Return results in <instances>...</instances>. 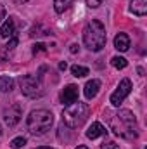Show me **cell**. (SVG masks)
<instances>
[{
  "label": "cell",
  "mask_w": 147,
  "mask_h": 149,
  "mask_svg": "<svg viewBox=\"0 0 147 149\" xmlns=\"http://www.w3.org/2000/svg\"><path fill=\"white\" fill-rule=\"evenodd\" d=\"M43 50H45V45H43V43H35V45H33V54L43 52Z\"/></svg>",
  "instance_id": "22"
},
{
  "label": "cell",
  "mask_w": 147,
  "mask_h": 149,
  "mask_svg": "<svg viewBox=\"0 0 147 149\" xmlns=\"http://www.w3.org/2000/svg\"><path fill=\"white\" fill-rule=\"evenodd\" d=\"M111 64H112L116 70H125V68L128 66V61H126L125 57H121V56H114V57L111 59Z\"/></svg>",
  "instance_id": "17"
},
{
  "label": "cell",
  "mask_w": 147,
  "mask_h": 149,
  "mask_svg": "<svg viewBox=\"0 0 147 149\" xmlns=\"http://www.w3.org/2000/svg\"><path fill=\"white\" fill-rule=\"evenodd\" d=\"M69 52H71V54H76V52H78V45H76V43H73V45H71Z\"/></svg>",
  "instance_id": "25"
},
{
  "label": "cell",
  "mask_w": 147,
  "mask_h": 149,
  "mask_svg": "<svg viewBox=\"0 0 147 149\" xmlns=\"http://www.w3.org/2000/svg\"><path fill=\"white\" fill-rule=\"evenodd\" d=\"M66 68H68L66 63H59V70H61V71H66Z\"/></svg>",
  "instance_id": "26"
},
{
  "label": "cell",
  "mask_w": 147,
  "mask_h": 149,
  "mask_svg": "<svg viewBox=\"0 0 147 149\" xmlns=\"http://www.w3.org/2000/svg\"><path fill=\"white\" fill-rule=\"evenodd\" d=\"M14 2H17V3H23V2H28V0H14Z\"/></svg>",
  "instance_id": "28"
},
{
  "label": "cell",
  "mask_w": 147,
  "mask_h": 149,
  "mask_svg": "<svg viewBox=\"0 0 147 149\" xmlns=\"http://www.w3.org/2000/svg\"><path fill=\"white\" fill-rule=\"evenodd\" d=\"M114 47L119 50V52H126L130 49V37L123 31H119L116 37H114Z\"/></svg>",
  "instance_id": "9"
},
{
  "label": "cell",
  "mask_w": 147,
  "mask_h": 149,
  "mask_svg": "<svg viewBox=\"0 0 147 149\" xmlns=\"http://www.w3.org/2000/svg\"><path fill=\"white\" fill-rule=\"evenodd\" d=\"M71 5H73V0H54V9H55L57 14H62Z\"/></svg>",
  "instance_id": "15"
},
{
  "label": "cell",
  "mask_w": 147,
  "mask_h": 149,
  "mask_svg": "<svg viewBox=\"0 0 147 149\" xmlns=\"http://www.w3.org/2000/svg\"><path fill=\"white\" fill-rule=\"evenodd\" d=\"M83 43L88 50L99 52L106 47V28L101 21L92 19L83 28Z\"/></svg>",
  "instance_id": "2"
},
{
  "label": "cell",
  "mask_w": 147,
  "mask_h": 149,
  "mask_svg": "<svg viewBox=\"0 0 147 149\" xmlns=\"http://www.w3.org/2000/svg\"><path fill=\"white\" fill-rule=\"evenodd\" d=\"M21 118H23V106H21L19 102L9 106V108L3 111V121H5L7 127H16V125L21 121Z\"/></svg>",
  "instance_id": "7"
},
{
  "label": "cell",
  "mask_w": 147,
  "mask_h": 149,
  "mask_svg": "<svg viewBox=\"0 0 147 149\" xmlns=\"http://www.w3.org/2000/svg\"><path fill=\"white\" fill-rule=\"evenodd\" d=\"M14 31H16L14 19H12V17L5 19L3 24H2V28H0V37L2 38H10V37H14Z\"/></svg>",
  "instance_id": "12"
},
{
  "label": "cell",
  "mask_w": 147,
  "mask_h": 149,
  "mask_svg": "<svg viewBox=\"0 0 147 149\" xmlns=\"http://www.w3.org/2000/svg\"><path fill=\"white\" fill-rule=\"evenodd\" d=\"M102 149H119V146L116 142H104L102 144Z\"/></svg>",
  "instance_id": "23"
},
{
  "label": "cell",
  "mask_w": 147,
  "mask_h": 149,
  "mask_svg": "<svg viewBox=\"0 0 147 149\" xmlns=\"http://www.w3.org/2000/svg\"><path fill=\"white\" fill-rule=\"evenodd\" d=\"M0 134H2V132H0Z\"/></svg>",
  "instance_id": "30"
},
{
  "label": "cell",
  "mask_w": 147,
  "mask_h": 149,
  "mask_svg": "<svg viewBox=\"0 0 147 149\" xmlns=\"http://www.w3.org/2000/svg\"><path fill=\"white\" fill-rule=\"evenodd\" d=\"M99 88H101V81L99 80H90V81H87V85H85V97L87 99H94L95 95H97V92H99Z\"/></svg>",
  "instance_id": "13"
},
{
  "label": "cell",
  "mask_w": 147,
  "mask_h": 149,
  "mask_svg": "<svg viewBox=\"0 0 147 149\" xmlns=\"http://www.w3.org/2000/svg\"><path fill=\"white\" fill-rule=\"evenodd\" d=\"M19 85H21V92L26 97H42L43 95V85L40 83V78L33 76V74H24L19 78Z\"/></svg>",
  "instance_id": "5"
},
{
  "label": "cell",
  "mask_w": 147,
  "mask_h": 149,
  "mask_svg": "<svg viewBox=\"0 0 147 149\" xmlns=\"http://www.w3.org/2000/svg\"><path fill=\"white\" fill-rule=\"evenodd\" d=\"M37 149H52V148H49V146H40V148H37Z\"/></svg>",
  "instance_id": "27"
},
{
  "label": "cell",
  "mask_w": 147,
  "mask_h": 149,
  "mask_svg": "<svg viewBox=\"0 0 147 149\" xmlns=\"http://www.w3.org/2000/svg\"><path fill=\"white\" fill-rule=\"evenodd\" d=\"M102 3V0H87V5L90 7V9H95V7H99Z\"/></svg>",
  "instance_id": "21"
},
{
  "label": "cell",
  "mask_w": 147,
  "mask_h": 149,
  "mask_svg": "<svg viewBox=\"0 0 147 149\" xmlns=\"http://www.w3.org/2000/svg\"><path fill=\"white\" fill-rule=\"evenodd\" d=\"M71 73H73V76H76V78H83V76H87L88 74V68H85V66H73L71 68Z\"/></svg>",
  "instance_id": "18"
},
{
  "label": "cell",
  "mask_w": 147,
  "mask_h": 149,
  "mask_svg": "<svg viewBox=\"0 0 147 149\" xmlns=\"http://www.w3.org/2000/svg\"><path fill=\"white\" fill-rule=\"evenodd\" d=\"M14 88V80L10 76H0V92H10Z\"/></svg>",
  "instance_id": "16"
},
{
  "label": "cell",
  "mask_w": 147,
  "mask_h": 149,
  "mask_svg": "<svg viewBox=\"0 0 147 149\" xmlns=\"http://www.w3.org/2000/svg\"><path fill=\"white\" fill-rule=\"evenodd\" d=\"M130 10L135 16H146L147 14V0H130Z\"/></svg>",
  "instance_id": "11"
},
{
  "label": "cell",
  "mask_w": 147,
  "mask_h": 149,
  "mask_svg": "<svg viewBox=\"0 0 147 149\" xmlns=\"http://www.w3.org/2000/svg\"><path fill=\"white\" fill-rule=\"evenodd\" d=\"M130 92H132V81L128 80V78H123L121 81H119V85H118V88L111 94V104L114 106V108H118L128 95H130Z\"/></svg>",
  "instance_id": "6"
},
{
  "label": "cell",
  "mask_w": 147,
  "mask_h": 149,
  "mask_svg": "<svg viewBox=\"0 0 147 149\" xmlns=\"http://www.w3.org/2000/svg\"><path fill=\"white\" fill-rule=\"evenodd\" d=\"M76 149H88V148H87V146H78Z\"/></svg>",
  "instance_id": "29"
},
{
  "label": "cell",
  "mask_w": 147,
  "mask_h": 149,
  "mask_svg": "<svg viewBox=\"0 0 147 149\" xmlns=\"http://www.w3.org/2000/svg\"><path fill=\"white\" fill-rule=\"evenodd\" d=\"M78 87L76 85H68L62 92H61V102L62 104H66V106H69V104H73V102H76L78 101Z\"/></svg>",
  "instance_id": "8"
},
{
  "label": "cell",
  "mask_w": 147,
  "mask_h": 149,
  "mask_svg": "<svg viewBox=\"0 0 147 149\" xmlns=\"http://www.w3.org/2000/svg\"><path fill=\"white\" fill-rule=\"evenodd\" d=\"M90 116V108L85 102H73L62 111V123L69 128H80Z\"/></svg>",
  "instance_id": "4"
},
{
  "label": "cell",
  "mask_w": 147,
  "mask_h": 149,
  "mask_svg": "<svg viewBox=\"0 0 147 149\" xmlns=\"http://www.w3.org/2000/svg\"><path fill=\"white\" fill-rule=\"evenodd\" d=\"M109 125H111V130L121 139L132 141V139H135L139 135L137 118L128 109H119L114 114H109Z\"/></svg>",
  "instance_id": "1"
},
{
  "label": "cell",
  "mask_w": 147,
  "mask_h": 149,
  "mask_svg": "<svg viewBox=\"0 0 147 149\" xmlns=\"http://www.w3.org/2000/svg\"><path fill=\"white\" fill-rule=\"evenodd\" d=\"M16 45H17V38H16V37H10V40H9V43L5 45V49H7V50H12V49H14Z\"/></svg>",
  "instance_id": "20"
},
{
  "label": "cell",
  "mask_w": 147,
  "mask_h": 149,
  "mask_svg": "<svg viewBox=\"0 0 147 149\" xmlns=\"http://www.w3.org/2000/svg\"><path fill=\"white\" fill-rule=\"evenodd\" d=\"M23 146H26V139L24 137H16L10 142V148L12 149H19V148H23Z\"/></svg>",
  "instance_id": "19"
},
{
  "label": "cell",
  "mask_w": 147,
  "mask_h": 149,
  "mask_svg": "<svg viewBox=\"0 0 147 149\" xmlns=\"http://www.w3.org/2000/svg\"><path fill=\"white\" fill-rule=\"evenodd\" d=\"M54 123V114L49 109H35L26 118V128L31 135H43L50 130Z\"/></svg>",
  "instance_id": "3"
},
{
  "label": "cell",
  "mask_w": 147,
  "mask_h": 149,
  "mask_svg": "<svg viewBox=\"0 0 147 149\" xmlns=\"http://www.w3.org/2000/svg\"><path fill=\"white\" fill-rule=\"evenodd\" d=\"M107 134V130H106V127H102V123H99V121H95V123H92L90 127H88V130H87V137L88 139H97V137H101V135H106Z\"/></svg>",
  "instance_id": "10"
},
{
  "label": "cell",
  "mask_w": 147,
  "mask_h": 149,
  "mask_svg": "<svg viewBox=\"0 0 147 149\" xmlns=\"http://www.w3.org/2000/svg\"><path fill=\"white\" fill-rule=\"evenodd\" d=\"M50 33H52V31H50L47 26H43L42 23H37V24L31 28V33H30V35H31V37H47V35H50Z\"/></svg>",
  "instance_id": "14"
},
{
  "label": "cell",
  "mask_w": 147,
  "mask_h": 149,
  "mask_svg": "<svg viewBox=\"0 0 147 149\" xmlns=\"http://www.w3.org/2000/svg\"><path fill=\"white\" fill-rule=\"evenodd\" d=\"M3 16H5V7H3V5L0 3V21L3 19Z\"/></svg>",
  "instance_id": "24"
}]
</instances>
